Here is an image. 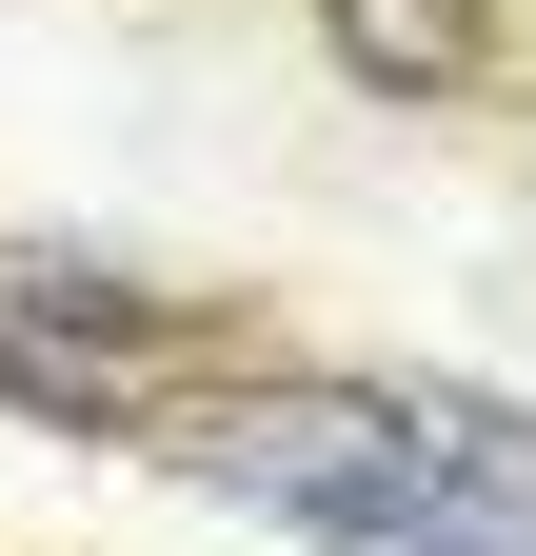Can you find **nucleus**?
Returning a JSON list of instances; mask_svg holds the SVG:
<instances>
[{"mask_svg": "<svg viewBox=\"0 0 536 556\" xmlns=\"http://www.w3.org/2000/svg\"><path fill=\"white\" fill-rule=\"evenodd\" d=\"M199 497H258V517H298V536H358V556H418L437 517V397H358V378H258V397H199L179 438H159Z\"/></svg>", "mask_w": 536, "mask_h": 556, "instance_id": "obj_1", "label": "nucleus"}, {"mask_svg": "<svg viewBox=\"0 0 536 556\" xmlns=\"http://www.w3.org/2000/svg\"><path fill=\"white\" fill-rule=\"evenodd\" d=\"M318 21H339V60H358V80L457 100V80H477V40H497V0H318Z\"/></svg>", "mask_w": 536, "mask_h": 556, "instance_id": "obj_2", "label": "nucleus"}]
</instances>
